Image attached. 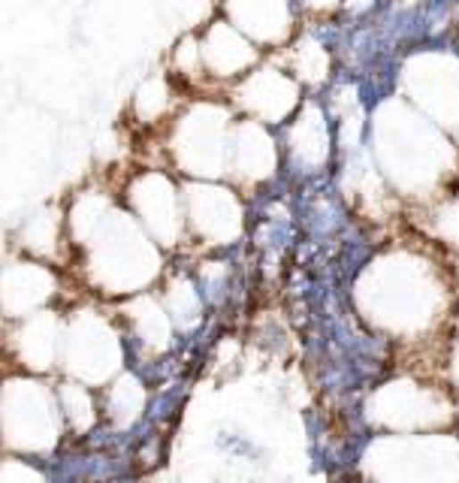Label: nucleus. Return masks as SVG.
Returning a JSON list of instances; mask_svg holds the SVG:
<instances>
[{
  "mask_svg": "<svg viewBox=\"0 0 459 483\" xmlns=\"http://www.w3.org/2000/svg\"><path fill=\"white\" fill-rule=\"evenodd\" d=\"M15 245L25 257L43 260V263H58L61 254L70 251L67 242V218L64 205L49 203L39 205L34 215H28L15 229Z\"/></svg>",
  "mask_w": 459,
  "mask_h": 483,
  "instance_id": "6e6552de",
  "label": "nucleus"
},
{
  "mask_svg": "<svg viewBox=\"0 0 459 483\" xmlns=\"http://www.w3.org/2000/svg\"><path fill=\"white\" fill-rule=\"evenodd\" d=\"M179 106L181 100H176L170 73L142 79L130 100V112L137 115V124H142V128H163V124H170V118L179 112Z\"/></svg>",
  "mask_w": 459,
  "mask_h": 483,
  "instance_id": "9d476101",
  "label": "nucleus"
},
{
  "mask_svg": "<svg viewBox=\"0 0 459 483\" xmlns=\"http://www.w3.org/2000/svg\"><path fill=\"white\" fill-rule=\"evenodd\" d=\"M67 242L103 293H146L161 279L163 254L137 218L106 191H79L64 205Z\"/></svg>",
  "mask_w": 459,
  "mask_h": 483,
  "instance_id": "f257e3e1",
  "label": "nucleus"
},
{
  "mask_svg": "<svg viewBox=\"0 0 459 483\" xmlns=\"http://www.w3.org/2000/svg\"><path fill=\"white\" fill-rule=\"evenodd\" d=\"M61 279L52 263L34 257H15L0 266V314L10 321H25L30 314L46 312L58 296Z\"/></svg>",
  "mask_w": 459,
  "mask_h": 483,
  "instance_id": "423d86ee",
  "label": "nucleus"
},
{
  "mask_svg": "<svg viewBox=\"0 0 459 483\" xmlns=\"http://www.w3.org/2000/svg\"><path fill=\"white\" fill-rule=\"evenodd\" d=\"M233 118L215 100H196L179 106L166 124V152L176 172L196 181L227 176V152Z\"/></svg>",
  "mask_w": 459,
  "mask_h": 483,
  "instance_id": "f03ea898",
  "label": "nucleus"
},
{
  "mask_svg": "<svg viewBox=\"0 0 459 483\" xmlns=\"http://www.w3.org/2000/svg\"><path fill=\"white\" fill-rule=\"evenodd\" d=\"M196 49H200L203 82L205 79L236 82L245 73H251L257 61V46L224 19L212 21L203 28V34H196Z\"/></svg>",
  "mask_w": 459,
  "mask_h": 483,
  "instance_id": "0eeeda50",
  "label": "nucleus"
},
{
  "mask_svg": "<svg viewBox=\"0 0 459 483\" xmlns=\"http://www.w3.org/2000/svg\"><path fill=\"white\" fill-rule=\"evenodd\" d=\"M64 438V420L52 387L34 378H6L0 384V445L19 456H43Z\"/></svg>",
  "mask_w": 459,
  "mask_h": 483,
  "instance_id": "7ed1b4c3",
  "label": "nucleus"
},
{
  "mask_svg": "<svg viewBox=\"0 0 459 483\" xmlns=\"http://www.w3.org/2000/svg\"><path fill=\"white\" fill-rule=\"evenodd\" d=\"M227 21L251 43H281L290 34L288 0H224Z\"/></svg>",
  "mask_w": 459,
  "mask_h": 483,
  "instance_id": "1a4fd4ad",
  "label": "nucleus"
},
{
  "mask_svg": "<svg viewBox=\"0 0 459 483\" xmlns=\"http://www.w3.org/2000/svg\"><path fill=\"white\" fill-rule=\"evenodd\" d=\"M128 212L137 224L152 236L161 251H172L185 242V209H181V185L163 170L133 172L124 185Z\"/></svg>",
  "mask_w": 459,
  "mask_h": 483,
  "instance_id": "20e7f679",
  "label": "nucleus"
},
{
  "mask_svg": "<svg viewBox=\"0 0 459 483\" xmlns=\"http://www.w3.org/2000/svg\"><path fill=\"white\" fill-rule=\"evenodd\" d=\"M181 209H185V242L196 239L205 248H224L239 239L242 203L236 191L218 181H181Z\"/></svg>",
  "mask_w": 459,
  "mask_h": 483,
  "instance_id": "39448f33",
  "label": "nucleus"
}]
</instances>
